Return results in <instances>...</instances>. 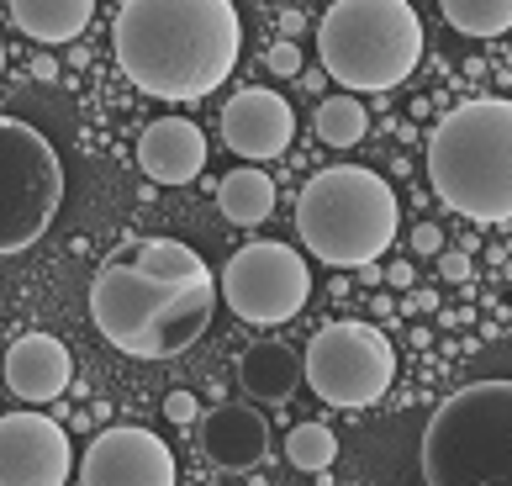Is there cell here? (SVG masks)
Segmentation results:
<instances>
[{
    "label": "cell",
    "instance_id": "6da1fadb",
    "mask_svg": "<svg viewBox=\"0 0 512 486\" xmlns=\"http://www.w3.org/2000/svg\"><path fill=\"white\" fill-rule=\"evenodd\" d=\"M222 280L180 238H138L90 280V323L127 360H175L212 328Z\"/></svg>",
    "mask_w": 512,
    "mask_h": 486
},
{
    "label": "cell",
    "instance_id": "7a4b0ae2",
    "mask_svg": "<svg viewBox=\"0 0 512 486\" xmlns=\"http://www.w3.org/2000/svg\"><path fill=\"white\" fill-rule=\"evenodd\" d=\"M111 53L154 101H206L243 53L233 0H127L111 22Z\"/></svg>",
    "mask_w": 512,
    "mask_h": 486
},
{
    "label": "cell",
    "instance_id": "3957f363",
    "mask_svg": "<svg viewBox=\"0 0 512 486\" xmlns=\"http://www.w3.org/2000/svg\"><path fill=\"white\" fill-rule=\"evenodd\" d=\"M428 185L465 222H512V101L476 96L428 133Z\"/></svg>",
    "mask_w": 512,
    "mask_h": 486
},
{
    "label": "cell",
    "instance_id": "277c9868",
    "mask_svg": "<svg viewBox=\"0 0 512 486\" xmlns=\"http://www.w3.org/2000/svg\"><path fill=\"white\" fill-rule=\"evenodd\" d=\"M396 207L391 180H381L365 164H328L296 191V238L307 243L317 265L333 270H365L381 265V254L396 243Z\"/></svg>",
    "mask_w": 512,
    "mask_h": 486
},
{
    "label": "cell",
    "instance_id": "5b68a950",
    "mask_svg": "<svg viewBox=\"0 0 512 486\" xmlns=\"http://www.w3.org/2000/svg\"><path fill=\"white\" fill-rule=\"evenodd\" d=\"M423 486H512V381H470L433 407L417 444Z\"/></svg>",
    "mask_w": 512,
    "mask_h": 486
},
{
    "label": "cell",
    "instance_id": "8992f818",
    "mask_svg": "<svg viewBox=\"0 0 512 486\" xmlns=\"http://www.w3.org/2000/svg\"><path fill=\"white\" fill-rule=\"evenodd\" d=\"M317 59L349 96H381L412 80L423 22L407 0H338L317 22Z\"/></svg>",
    "mask_w": 512,
    "mask_h": 486
},
{
    "label": "cell",
    "instance_id": "52a82bcc",
    "mask_svg": "<svg viewBox=\"0 0 512 486\" xmlns=\"http://www.w3.org/2000/svg\"><path fill=\"white\" fill-rule=\"evenodd\" d=\"M0 254L16 259L48 233L64 201V164L32 122H0Z\"/></svg>",
    "mask_w": 512,
    "mask_h": 486
},
{
    "label": "cell",
    "instance_id": "ba28073f",
    "mask_svg": "<svg viewBox=\"0 0 512 486\" xmlns=\"http://www.w3.org/2000/svg\"><path fill=\"white\" fill-rule=\"evenodd\" d=\"M396 381V349L375 323L338 317L307 344V386L328 407H375Z\"/></svg>",
    "mask_w": 512,
    "mask_h": 486
},
{
    "label": "cell",
    "instance_id": "9c48e42d",
    "mask_svg": "<svg viewBox=\"0 0 512 486\" xmlns=\"http://www.w3.org/2000/svg\"><path fill=\"white\" fill-rule=\"evenodd\" d=\"M222 302L238 323L280 328L312 302V265L291 243L254 238L222 265Z\"/></svg>",
    "mask_w": 512,
    "mask_h": 486
},
{
    "label": "cell",
    "instance_id": "30bf717a",
    "mask_svg": "<svg viewBox=\"0 0 512 486\" xmlns=\"http://www.w3.org/2000/svg\"><path fill=\"white\" fill-rule=\"evenodd\" d=\"M74 471V444L43 413L0 418V486H64Z\"/></svg>",
    "mask_w": 512,
    "mask_h": 486
},
{
    "label": "cell",
    "instance_id": "8fae6325",
    "mask_svg": "<svg viewBox=\"0 0 512 486\" xmlns=\"http://www.w3.org/2000/svg\"><path fill=\"white\" fill-rule=\"evenodd\" d=\"M80 486H175V455L159 434L117 423L80 455Z\"/></svg>",
    "mask_w": 512,
    "mask_h": 486
},
{
    "label": "cell",
    "instance_id": "7c38bea8",
    "mask_svg": "<svg viewBox=\"0 0 512 486\" xmlns=\"http://www.w3.org/2000/svg\"><path fill=\"white\" fill-rule=\"evenodd\" d=\"M222 138L233 148L238 159H280L296 138V111L286 96H275V90H238L233 101L222 111Z\"/></svg>",
    "mask_w": 512,
    "mask_h": 486
},
{
    "label": "cell",
    "instance_id": "4fadbf2b",
    "mask_svg": "<svg viewBox=\"0 0 512 486\" xmlns=\"http://www.w3.org/2000/svg\"><path fill=\"white\" fill-rule=\"evenodd\" d=\"M69 381H74V354H69L64 339H53V333H22V339H11V349H6V386L22 402L43 407L53 397H64Z\"/></svg>",
    "mask_w": 512,
    "mask_h": 486
},
{
    "label": "cell",
    "instance_id": "5bb4252c",
    "mask_svg": "<svg viewBox=\"0 0 512 486\" xmlns=\"http://www.w3.org/2000/svg\"><path fill=\"white\" fill-rule=\"evenodd\" d=\"M201 455L212 460L217 471H254V465L270 455V423H264L259 407L222 402L201 418Z\"/></svg>",
    "mask_w": 512,
    "mask_h": 486
},
{
    "label": "cell",
    "instance_id": "9a60e30c",
    "mask_svg": "<svg viewBox=\"0 0 512 486\" xmlns=\"http://www.w3.org/2000/svg\"><path fill=\"white\" fill-rule=\"evenodd\" d=\"M138 164L154 185H191L206 170V133L185 117H154L138 133Z\"/></svg>",
    "mask_w": 512,
    "mask_h": 486
},
{
    "label": "cell",
    "instance_id": "2e32d148",
    "mask_svg": "<svg viewBox=\"0 0 512 486\" xmlns=\"http://www.w3.org/2000/svg\"><path fill=\"white\" fill-rule=\"evenodd\" d=\"M296 381H307V354H296L286 344H254L238 360V386L259 402H286Z\"/></svg>",
    "mask_w": 512,
    "mask_h": 486
},
{
    "label": "cell",
    "instance_id": "e0dca14e",
    "mask_svg": "<svg viewBox=\"0 0 512 486\" xmlns=\"http://www.w3.org/2000/svg\"><path fill=\"white\" fill-rule=\"evenodd\" d=\"M90 16H96L90 0H11L6 6V22L32 43H74Z\"/></svg>",
    "mask_w": 512,
    "mask_h": 486
},
{
    "label": "cell",
    "instance_id": "ac0fdd59",
    "mask_svg": "<svg viewBox=\"0 0 512 486\" xmlns=\"http://www.w3.org/2000/svg\"><path fill=\"white\" fill-rule=\"evenodd\" d=\"M217 212L233 222V228H259V222H270V212H275V180L264 170H254V164L227 170L217 180Z\"/></svg>",
    "mask_w": 512,
    "mask_h": 486
},
{
    "label": "cell",
    "instance_id": "d6986e66",
    "mask_svg": "<svg viewBox=\"0 0 512 486\" xmlns=\"http://www.w3.org/2000/svg\"><path fill=\"white\" fill-rule=\"evenodd\" d=\"M312 127H317V138L328 148H354V143H365V133H370V111H365L359 96H328L317 106Z\"/></svg>",
    "mask_w": 512,
    "mask_h": 486
},
{
    "label": "cell",
    "instance_id": "ffe728a7",
    "mask_svg": "<svg viewBox=\"0 0 512 486\" xmlns=\"http://www.w3.org/2000/svg\"><path fill=\"white\" fill-rule=\"evenodd\" d=\"M444 22L465 37H502L512 32V0H444Z\"/></svg>",
    "mask_w": 512,
    "mask_h": 486
},
{
    "label": "cell",
    "instance_id": "44dd1931",
    "mask_svg": "<svg viewBox=\"0 0 512 486\" xmlns=\"http://www.w3.org/2000/svg\"><path fill=\"white\" fill-rule=\"evenodd\" d=\"M286 460L296 465V471H307V476L328 471V465L338 460V434L328 423H296L286 434Z\"/></svg>",
    "mask_w": 512,
    "mask_h": 486
},
{
    "label": "cell",
    "instance_id": "7402d4cb",
    "mask_svg": "<svg viewBox=\"0 0 512 486\" xmlns=\"http://www.w3.org/2000/svg\"><path fill=\"white\" fill-rule=\"evenodd\" d=\"M264 64H270V74H280V80H296L301 74V48L291 43V37H280V43L264 48Z\"/></svg>",
    "mask_w": 512,
    "mask_h": 486
},
{
    "label": "cell",
    "instance_id": "603a6c76",
    "mask_svg": "<svg viewBox=\"0 0 512 486\" xmlns=\"http://www.w3.org/2000/svg\"><path fill=\"white\" fill-rule=\"evenodd\" d=\"M412 254H423V259H439V254H444L439 222H417V228H412Z\"/></svg>",
    "mask_w": 512,
    "mask_h": 486
},
{
    "label": "cell",
    "instance_id": "cb8c5ba5",
    "mask_svg": "<svg viewBox=\"0 0 512 486\" xmlns=\"http://www.w3.org/2000/svg\"><path fill=\"white\" fill-rule=\"evenodd\" d=\"M439 280H449V286H465V280H470V254H465V249H444V254H439Z\"/></svg>",
    "mask_w": 512,
    "mask_h": 486
},
{
    "label": "cell",
    "instance_id": "d4e9b609",
    "mask_svg": "<svg viewBox=\"0 0 512 486\" xmlns=\"http://www.w3.org/2000/svg\"><path fill=\"white\" fill-rule=\"evenodd\" d=\"M164 418H169V423H196L201 407H196L191 391H169V397H164Z\"/></svg>",
    "mask_w": 512,
    "mask_h": 486
},
{
    "label": "cell",
    "instance_id": "484cf974",
    "mask_svg": "<svg viewBox=\"0 0 512 486\" xmlns=\"http://www.w3.org/2000/svg\"><path fill=\"white\" fill-rule=\"evenodd\" d=\"M386 280H391L396 291H412V286H417V270H412V265H391V270H386Z\"/></svg>",
    "mask_w": 512,
    "mask_h": 486
},
{
    "label": "cell",
    "instance_id": "4316f807",
    "mask_svg": "<svg viewBox=\"0 0 512 486\" xmlns=\"http://www.w3.org/2000/svg\"><path fill=\"white\" fill-rule=\"evenodd\" d=\"M412 307L417 312H433V307H439V296H433V291H412Z\"/></svg>",
    "mask_w": 512,
    "mask_h": 486
},
{
    "label": "cell",
    "instance_id": "83f0119b",
    "mask_svg": "<svg viewBox=\"0 0 512 486\" xmlns=\"http://www.w3.org/2000/svg\"><path fill=\"white\" fill-rule=\"evenodd\" d=\"M359 280H370V286H381V280H386V270H381V265H365V270H359Z\"/></svg>",
    "mask_w": 512,
    "mask_h": 486
}]
</instances>
